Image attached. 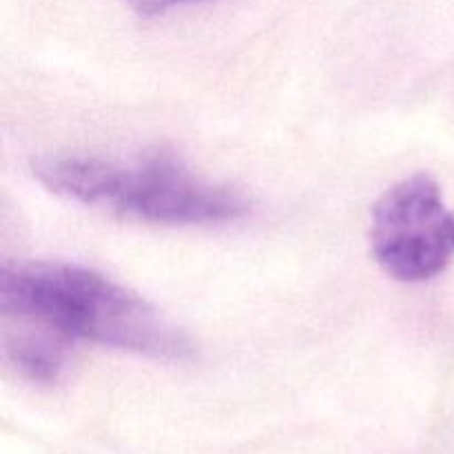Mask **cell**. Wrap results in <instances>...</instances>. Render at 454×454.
<instances>
[{
  "mask_svg": "<svg viewBox=\"0 0 454 454\" xmlns=\"http://www.w3.org/2000/svg\"><path fill=\"white\" fill-rule=\"evenodd\" d=\"M4 317L40 324L69 341L84 340L162 362H189L195 346L137 293L71 262H7L0 270Z\"/></svg>",
  "mask_w": 454,
  "mask_h": 454,
  "instance_id": "6da1fadb",
  "label": "cell"
},
{
  "mask_svg": "<svg viewBox=\"0 0 454 454\" xmlns=\"http://www.w3.org/2000/svg\"><path fill=\"white\" fill-rule=\"evenodd\" d=\"M31 171L51 193L153 224H226L248 213L239 191L198 176L164 151L133 162L78 153L40 155Z\"/></svg>",
  "mask_w": 454,
  "mask_h": 454,
  "instance_id": "7a4b0ae2",
  "label": "cell"
},
{
  "mask_svg": "<svg viewBox=\"0 0 454 454\" xmlns=\"http://www.w3.org/2000/svg\"><path fill=\"white\" fill-rule=\"evenodd\" d=\"M371 248L377 264L399 282H426L454 257V211L428 173L390 186L372 207Z\"/></svg>",
  "mask_w": 454,
  "mask_h": 454,
  "instance_id": "3957f363",
  "label": "cell"
},
{
  "mask_svg": "<svg viewBox=\"0 0 454 454\" xmlns=\"http://www.w3.org/2000/svg\"><path fill=\"white\" fill-rule=\"evenodd\" d=\"M4 319L12 324L4 333V353L13 368L34 384H56L65 372L69 340L27 319Z\"/></svg>",
  "mask_w": 454,
  "mask_h": 454,
  "instance_id": "277c9868",
  "label": "cell"
},
{
  "mask_svg": "<svg viewBox=\"0 0 454 454\" xmlns=\"http://www.w3.org/2000/svg\"><path fill=\"white\" fill-rule=\"evenodd\" d=\"M184 3H198V0H129L133 9L142 16H155V13H164L167 9L177 7Z\"/></svg>",
  "mask_w": 454,
  "mask_h": 454,
  "instance_id": "5b68a950",
  "label": "cell"
}]
</instances>
